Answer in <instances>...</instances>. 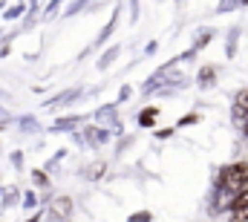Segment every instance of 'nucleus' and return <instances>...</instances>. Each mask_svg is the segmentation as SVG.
<instances>
[{
    "instance_id": "nucleus-1",
    "label": "nucleus",
    "mask_w": 248,
    "mask_h": 222,
    "mask_svg": "<svg viewBox=\"0 0 248 222\" xmlns=\"http://www.w3.org/2000/svg\"><path fill=\"white\" fill-rule=\"evenodd\" d=\"M217 185H219L222 190H228V193L240 196L243 190H248V165H246V162H234V165L222 167V170H219Z\"/></svg>"
},
{
    "instance_id": "nucleus-2",
    "label": "nucleus",
    "mask_w": 248,
    "mask_h": 222,
    "mask_svg": "<svg viewBox=\"0 0 248 222\" xmlns=\"http://www.w3.org/2000/svg\"><path fill=\"white\" fill-rule=\"evenodd\" d=\"M52 208H55V214H58V217H69V211H72V202H69L66 196H58V199L52 202Z\"/></svg>"
},
{
    "instance_id": "nucleus-3",
    "label": "nucleus",
    "mask_w": 248,
    "mask_h": 222,
    "mask_svg": "<svg viewBox=\"0 0 248 222\" xmlns=\"http://www.w3.org/2000/svg\"><path fill=\"white\" fill-rule=\"evenodd\" d=\"M156 115H159V107H150V110H144L139 115V124H141V127H150V124L156 121Z\"/></svg>"
},
{
    "instance_id": "nucleus-4",
    "label": "nucleus",
    "mask_w": 248,
    "mask_h": 222,
    "mask_svg": "<svg viewBox=\"0 0 248 222\" xmlns=\"http://www.w3.org/2000/svg\"><path fill=\"white\" fill-rule=\"evenodd\" d=\"M107 170V165L104 162H93V165L87 167V179H101V173Z\"/></svg>"
},
{
    "instance_id": "nucleus-5",
    "label": "nucleus",
    "mask_w": 248,
    "mask_h": 222,
    "mask_svg": "<svg viewBox=\"0 0 248 222\" xmlns=\"http://www.w3.org/2000/svg\"><path fill=\"white\" fill-rule=\"evenodd\" d=\"M231 222H248V208H231Z\"/></svg>"
},
{
    "instance_id": "nucleus-6",
    "label": "nucleus",
    "mask_w": 248,
    "mask_h": 222,
    "mask_svg": "<svg viewBox=\"0 0 248 222\" xmlns=\"http://www.w3.org/2000/svg\"><path fill=\"white\" fill-rule=\"evenodd\" d=\"M211 81H214V69L205 66V69L199 72V84H202V87H211Z\"/></svg>"
},
{
    "instance_id": "nucleus-7",
    "label": "nucleus",
    "mask_w": 248,
    "mask_h": 222,
    "mask_svg": "<svg viewBox=\"0 0 248 222\" xmlns=\"http://www.w3.org/2000/svg\"><path fill=\"white\" fill-rule=\"evenodd\" d=\"M116 55H119V47H113L110 52H104V58L98 61V66H101V69H107V66H110V61H113V58H116Z\"/></svg>"
},
{
    "instance_id": "nucleus-8",
    "label": "nucleus",
    "mask_w": 248,
    "mask_h": 222,
    "mask_svg": "<svg viewBox=\"0 0 248 222\" xmlns=\"http://www.w3.org/2000/svg\"><path fill=\"white\" fill-rule=\"evenodd\" d=\"M113 29H116V17H113V20H110V23H107V26H104V29H101V38H98V44H101V41H107V38H110V32H113Z\"/></svg>"
},
{
    "instance_id": "nucleus-9",
    "label": "nucleus",
    "mask_w": 248,
    "mask_h": 222,
    "mask_svg": "<svg viewBox=\"0 0 248 222\" xmlns=\"http://www.w3.org/2000/svg\"><path fill=\"white\" fill-rule=\"evenodd\" d=\"M78 124V118H61V121H55V130H63V127H75Z\"/></svg>"
},
{
    "instance_id": "nucleus-10",
    "label": "nucleus",
    "mask_w": 248,
    "mask_h": 222,
    "mask_svg": "<svg viewBox=\"0 0 248 222\" xmlns=\"http://www.w3.org/2000/svg\"><path fill=\"white\" fill-rule=\"evenodd\" d=\"M32 176H35V185H44V188L49 185V179L44 176V170H32Z\"/></svg>"
},
{
    "instance_id": "nucleus-11",
    "label": "nucleus",
    "mask_w": 248,
    "mask_h": 222,
    "mask_svg": "<svg viewBox=\"0 0 248 222\" xmlns=\"http://www.w3.org/2000/svg\"><path fill=\"white\" fill-rule=\"evenodd\" d=\"M20 12H23V6H20V9H17V6H15V9H12V12H9V15H6V17H20Z\"/></svg>"
},
{
    "instance_id": "nucleus-12",
    "label": "nucleus",
    "mask_w": 248,
    "mask_h": 222,
    "mask_svg": "<svg viewBox=\"0 0 248 222\" xmlns=\"http://www.w3.org/2000/svg\"><path fill=\"white\" fill-rule=\"evenodd\" d=\"M144 220H150V214H139V217H133L130 222H144Z\"/></svg>"
}]
</instances>
